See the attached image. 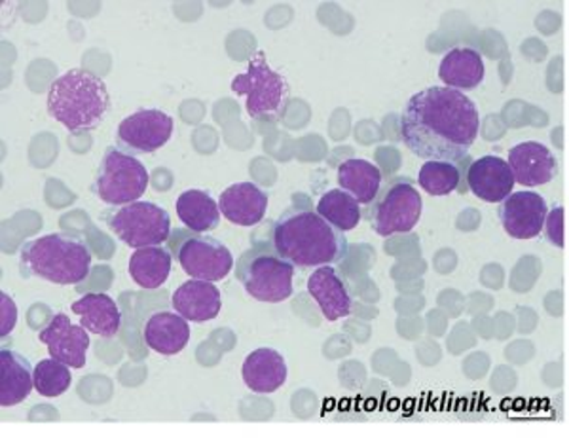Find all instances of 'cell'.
I'll return each mask as SVG.
<instances>
[{
  "label": "cell",
  "instance_id": "8",
  "mask_svg": "<svg viewBox=\"0 0 569 438\" xmlns=\"http://www.w3.org/2000/svg\"><path fill=\"white\" fill-rule=\"evenodd\" d=\"M149 188V173L137 160L118 147H109L99 161L93 193L109 206H128L139 200Z\"/></svg>",
  "mask_w": 569,
  "mask_h": 438
},
{
  "label": "cell",
  "instance_id": "5",
  "mask_svg": "<svg viewBox=\"0 0 569 438\" xmlns=\"http://www.w3.org/2000/svg\"><path fill=\"white\" fill-rule=\"evenodd\" d=\"M232 90L247 97V115L252 120H279L289 103L287 80L273 71L262 52L254 53L247 71L233 78Z\"/></svg>",
  "mask_w": 569,
  "mask_h": 438
},
{
  "label": "cell",
  "instance_id": "15",
  "mask_svg": "<svg viewBox=\"0 0 569 438\" xmlns=\"http://www.w3.org/2000/svg\"><path fill=\"white\" fill-rule=\"evenodd\" d=\"M507 163L522 187H541L557 177V158L541 142H520L509 150Z\"/></svg>",
  "mask_w": 569,
  "mask_h": 438
},
{
  "label": "cell",
  "instance_id": "20",
  "mask_svg": "<svg viewBox=\"0 0 569 438\" xmlns=\"http://www.w3.org/2000/svg\"><path fill=\"white\" fill-rule=\"evenodd\" d=\"M34 387V370L27 357L2 349L0 351V405L16 407L31 395Z\"/></svg>",
  "mask_w": 569,
  "mask_h": 438
},
{
  "label": "cell",
  "instance_id": "18",
  "mask_svg": "<svg viewBox=\"0 0 569 438\" xmlns=\"http://www.w3.org/2000/svg\"><path fill=\"white\" fill-rule=\"evenodd\" d=\"M171 303L173 310L187 321L206 322L219 316L222 298L220 290L211 281L192 279L173 292Z\"/></svg>",
  "mask_w": 569,
  "mask_h": 438
},
{
  "label": "cell",
  "instance_id": "3",
  "mask_svg": "<svg viewBox=\"0 0 569 438\" xmlns=\"http://www.w3.org/2000/svg\"><path fill=\"white\" fill-rule=\"evenodd\" d=\"M109 110L107 84L84 69H72L56 78L48 91V115L71 133L98 129Z\"/></svg>",
  "mask_w": 569,
  "mask_h": 438
},
{
  "label": "cell",
  "instance_id": "12",
  "mask_svg": "<svg viewBox=\"0 0 569 438\" xmlns=\"http://www.w3.org/2000/svg\"><path fill=\"white\" fill-rule=\"evenodd\" d=\"M549 215V206L539 193H509L499 206V219L505 232L515 239H533L543 232L545 220Z\"/></svg>",
  "mask_w": 569,
  "mask_h": 438
},
{
  "label": "cell",
  "instance_id": "29",
  "mask_svg": "<svg viewBox=\"0 0 569 438\" xmlns=\"http://www.w3.org/2000/svg\"><path fill=\"white\" fill-rule=\"evenodd\" d=\"M69 368L71 367H67L66 362L58 361L53 357L40 361L34 368V389L48 399L66 394L72 381Z\"/></svg>",
  "mask_w": 569,
  "mask_h": 438
},
{
  "label": "cell",
  "instance_id": "11",
  "mask_svg": "<svg viewBox=\"0 0 569 438\" xmlns=\"http://www.w3.org/2000/svg\"><path fill=\"white\" fill-rule=\"evenodd\" d=\"M171 133L173 118L163 110L141 109L118 126L117 141L128 155H152L168 145Z\"/></svg>",
  "mask_w": 569,
  "mask_h": 438
},
{
  "label": "cell",
  "instance_id": "7",
  "mask_svg": "<svg viewBox=\"0 0 569 438\" xmlns=\"http://www.w3.org/2000/svg\"><path fill=\"white\" fill-rule=\"evenodd\" d=\"M423 201L415 185L405 179H389L369 203L367 219L378 236L389 238L393 233H407L418 225Z\"/></svg>",
  "mask_w": 569,
  "mask_h": 438
},
{
  "label": "cell",
  "instance_id": "6",
  "mask_svg": "<svg viewBox=\"0 0 569 438\" xmlns=\"http://www.w3.org/2000/svg\"><path fill=\"white\" fill-rule=\"evenodd\" d=\"M236 278L254 300L284 302L292 297L295 266L268 249H249L236 266Z\"/></svg>",
  "mask_w": 569,
  "mask_h": 438
},
{
  "label": "cell",
  "instance_id": "24",
  "mask_svg": "<svg viewBox=\"0 0 569 438\" xmlns=\"http://www.w3.org/2000/svg\"><path fill=\"white\" fill-rule=\"evenodd\" d=\"M338 182L359 201V206H369L382 188V171L370 161L351 158L338 168Z\"/></svg>",
  "mask_w": 569,
  "mask_h": 438
},
{
  "label": "cell",
  "instance_id": "26",
  "mask_svg": "<svg viewBox=\"0 0 569 438\" xmlns=\"http://www.w3.org/2000/svg\"><path fill=\"white\" fill-rule=\"evenodd\" d=\"M171 252L163 247H142L130 258V276L142 289H158L171 273Z\"/></svg>",
  "mask_w": 569,
  "mask_h": 438
},
{
  "label": "cell",
  "instance_id": "9",
  "mask_svg": "<svg viewBox=\"0 0 569 438\" xmlns=\"http://www.w3.org/2000/svg\"><path fill=\"white\" fill-rule=\"evenodd\" d=\"M104 222L120 241L131 249L162 246L171 236V217L152 201H133L112 207Z\"/></svg>",
  "mask_w": 569,
  "mask_h": 438
},
{
  "label": "cell",
  "instance_id": "13",
  "mask_svg": "<svg viewBox=\"0 0 569 438\" xmlns=\"http://www.w3.org/2000/svg\"><path fill=\"white\" fill-rule=\"evenodd\" d=\"M39 340L46 344L48 354L67 367L82 368L86 365V354L90 348V336L82 325H72L66 313L53 316L50 325L39 335Z\"/></svg>",
  "mask_w": 569,
  "mask_h": 438
},
{
  "label": "cell",
  "instance_id": "14",
  "mask_svg": "<svg viewBox=\"0 0 569 438\" xmlns=\"http://www.w3.org/2000/svg\"><path fill=\"white\" fill-rule=\"evenodd\" d=\"M467 187L480 200L501 203L512 192L515 177L503 158L482 156L467 169Z\"/></svg>",
  "mask_w": 569,
  "mask_h": 438
},
{
  "label": "cell",
  "instance_id": "23",
  "mask_svg": "<svg viewBox=\"0 0 569 438\" xmlns=\"http://www.w3.org/2000/svg\"><path fill=\"white\" fill-rule=\"evenodd\" d=\"M71 310L80 317V325L91 335L112 338L122 325V313L109 295H86L72 303Z\"/></svg>",
  "mask_w": 569,
  "mask_h": 438
},
{
  "label": "cell",
  "instance_id": "2",
  "mask_svg": "<svg viewBox=\"0 0 569 438\" xmlns=\"http://www.w3.org/2000/svg\"><path fill=\"white\" fill-rule=\"evenodd\" d=\"M268 243L278 257L298 268L338 265L348 255V239L310 207H291L270 226Z\"/></svg>",
  "mask_w": 569,
  "mask_h": 438
},
{
  "label": "cell",
  "instance_id": "22",
  "mask_svg": "<svg viewBox=\"0 0 569 438\" xmlns=\"http://www.w3.org/2000/svg\"><path fill=\"white\" fill-rule=\"evenodd\" d=\"M190 340V327L179 313H154L144 325V342L160 355L181 354Z\"/></svg>",
  "mask_w": 569,
  "mask_h": 438
},
{
  "label": "cell",
  "instance_id": "25",
  "mask_svg": "<svg viewBox=\"0 0 569 438\" xmlns=\"http://www.w3.org/2000/svg\"><path fill=\"white\" fill-rule=\"evenodd\" d=\"M177 215L188 230L206 233L214 230L220 222L219 203L203 190H187L177 198Z\"/></svg>",
  "mask_w": 569,
  "mask_h": 438
},
{
  "label": "cell",
  "instance_id": "4",
  "mask_svg": "<svg viewBox=\"0 0 569 438\" xmlns=\"http://www.w3.org/2000/svg\"><path fill=\"white\" fill-rule=\"evenodd\" d=\"M21 266L29 276L53 285H78L91 271V251L82 239L48 233L21 247Z\"/></svg>",
  "mask_w": 569,
  "mask_h": 438
},
{
  "label": "cell",
  "instance_id": "19",
  "mask_svg": "<svg viewBox=\"0 0 569 438\" xmlns=\"http://www.w3.org/2000/svg\"><path fill=\"white\" fill-rule=\"evenodd\" d=\"M241 375L251 391L268 395L283 387L289 370L283 355L272 348H260L247 355Z\"/></svg>",
  "mask_w": 569,
  "mask_h": 438
},
{
  "label": "cell",
  "instance_id": "17",
  "mask_svg": "<svg viewBox=\"0 0 569 438\" xmlns=\"http://www.w3.org/2000/svg\"><path fill=\"white\" fill-rule=\"evenodd\" d=\"M311 298L319 303L327 321H338L351 313V295L348 285L330 266H321L308 278Z\"/></svg>",
  "mask_w": 569,
  "mask_h": 438
},
{
  "label": "cell",
  "instance_id": "27",
  "mask_svg": "<svg viewBox=\"0 0 569 438\" xmlns=\"http://www.w3.org/2000/svg\"><path fill=\"white\" fill-rule=\"evenodd\" d=\"M318 213L340 232H350L361 222V206L346 190H330L319 200Z\"/></svg>",
  "mask_w": 569,
  "mask_h": 438
},
{
  "label": "cell",
  "instance_id": "10",
  "mask_svg": "<svg viewBox=\"0 0 569 438\" xmlns=\"http://www.w3.org/2000/svg\"><path fill=\"white\" fill-rule=\"evenodd\" d=\"M168 241L177 262L192 279L214 283L227 278L232 270V252L219 239L192 230H176Z\"/></svg>",
  "mask_w": 569,
  "mask_h": 438
},
{
  "label": "cell",
  "instance_id": "30",
  "mask_svg": "<svg viewBox=\"0 0 569 438\" xmlns=\"http://www.w3.org/2000/svg\"><path fill=\"white\" fill-rule=\"evenodd\" d=\"M545 232H547V239L555 247H563V207H555L545 220Z\"/></svg>",
  "mask_w": 569,
  "mask_h": 438
},
{
  "label": "cell",
  "instance_id": "21",
  "mask_svg": "<svg viewBox=\"0 0 569 438\" xmlns=\"http://www.w3.org/2000/svg\"><path fill=\"white\" fill-rule=\"evenodd\" d=\"M485 61L477 50L453 48L442 58L439 77L452 90H475L485 80Z\"/></svg>",
  "mask_w": 569,
  "mask_h": 438
},
{
  "label": "cell",
  "instance_id": "1",
  "mask_svg": "<svg viewBox=\"0 0 569 438\" xmlns=\"http://www.w3.org/2000/svg\"><path fill=\"white\" fill-rule=\"evenodd\" d=\"M479 126V110L463 91L433 86L408 99L399 129L418 158L453 163L469 155Z\"/></svg>",
  "mask_w": 569,
  "mask_h": 438
},
{
  "label": "cell",
  "instance_id": "28",
  "mask_svg": "<svg viewBox=\"0 0 569 438\" xmlns=\"http://www.w3.org/2000/svg\"><path fill=\"white\" fill-rule=\"evenodd\" d=\"M418 181L431 196H448L460 187V169L452 161H426Z\"/></svg>",
  "mask_w": 569,
  "mask_h": 438
},
{
  "label": "cell",
  "instance_id": "16",
  "mask_svg": "<svg viewBox=\"0 0 569 438\" xmlns=\"http://www.w3.org/2000/svg\"><path fill=\"white\" fill-rule=\"evenodd\" d=\"M219 209L232 225H259L268 209V193L254 182H238L220 193Z\"/></svg>",
  "mask_w": 569,
  "mask_h": 438
},
{
  "label": "cell",
  "instance_id": "31",
  "mask_svg": "<svg viewBox=\"0 0 569 438\" xmlns=\"http://www.w3.org/2000/svg\"><path fill=\"white\" fill-rule=\"evenodd\" d=\"M0 335L8 336L16 329L18 325V306L13 302L12 298L8 297L7 292L0 295Z\"/></svg>",
  "mask_w": 569,
  "mask_h": 438
}]
</instances>
